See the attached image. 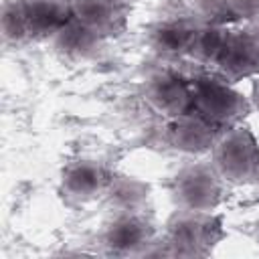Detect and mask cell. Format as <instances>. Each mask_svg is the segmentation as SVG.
I'll return each mask as SVG.
<instances>
[{
	"label": "cell",
	"instance_id": "52a82bcc",
	"mask_svg": "<svg viewBox=\"0 0 259 259\" xmlns=\"http://www.w3.org/2000/svg\"><path fill=\"white\" fill-rule=\"evenodd\" d=\"M113 174L109 168L97 160H75L65 166L61 174V192L73 202H89L105 196L111 186Z\"/></svg>",
	"mask_w": 259,
	"mask_h": 259
},
{
	"label": "cell",
	"instance_id": "ffe728a7",
	"mask_svg": "<svg viewBox=\"0 0 259 259\" xmlns=\"http://www.w3.org/2000/svg\"><path fill=\"white\" fill-rule=\"evenodd\" d=\"M253 105L259 109V81H257L255 87H253Z\"/></svg>",
	"mask_w": 259,
	"mask_h": 259
},
{
	"label": "cell",
	"instance_id": "7402d4cb",
	"mask_svg": "<svg viewBox=\"0 0 259 259\" xmlns=\"http://www.w3.org/2000/svg\"><path fill=\"white\" fill-rule=\"evenodd\" d=\"M119 2H121V4H125V6H127V4H132V2H136V0H119Z\"/></svg>",
	"mask_w": 259,
	"mask_h": 259
},
{
	"label": "cell",
	"instance_id": "6da1fadb",
	"mask_svg": "<svg viewBox=\"0 0 259 259\" xmlns=\"http://www.w3.org/2000/svg\"><path fill=\"white\" fill-rule=\"evenodd\" d=\"M225 237L223 221L214 212L178 208L166 223L164 243L170 255L204 257Z\"/></svg>",
	"mask_w": 259,
	"mask_h": 259
},
{
	"label": "cell",
	"instance_id": "5b68a950",
	"mask_svg": "<svg viewBox=\"0 0 259 259\" xmlns=\"http://www.w3.org/2000/svg\"><path fill=\"white\" fill-rule=\"evenodd\" d=\"M144 97L148 105L168 119L182 117L194 111V91L192 79L176 71H156L144 83Z\"/></svg>",
	"mask_w": 259,
	"mask_h": 259
},
{
	"label": "cell",
	"instance_id": "3957f363",
	"mask_svg": "<svg viewBox=\"0 0 259 259\" xmlns=\"http://www.w3.org/2000/svg\"><path fill=\"white\" fill-rule=\"evenodd\" d=\"M194 111L219 130L237 125L249 113V99L221 75H198L192 79Z\"/></svg>",
	"mask_w": 259,
	"mask_h": 259
},
{
	"label": "cell",
	"instance_id": "8fae6325",
	"mask_svg": "<svg viewBox=\"0 0 259 259\" xmlns=\"http://www.w3.org/2000/svg\"><path fill=\"white\" fill-rule=\"evenodd\" d=\"M73 18L101 38L119 34L125 26V4L119 0H71Z\"/></svg>",
	"mask_w": 259,
	"mask_h": 259
},
{
	"label": "cell",
	"instance_id": "5bb4252c",
	"mask_svg": "<svg viewBox=\"0 0 259 259\" xmlns=\"http://www.w3.org/2000/svg\"><path fill=\"white\" fill-rule=\"evenodd\" d=\"M229 32L231 30L227 26L200 24L196 34H194V40H192L188 57L194 59L200 65L217 67V63H219V59H221V55H223V51L227 47Z\"/></svg>",
	"mask_w": 259,
	"mask_h": 259
},
{
	"label": "cell",
	"instance_id": "9c48e42d",
	"mask_svg": "<svg viewBox=\"0 0 259 259\" xmlns=\"http://www.w3.org/2000/svg\"><path fill=\"white\" fill-rule=\"evenodd\" d=\"M214 69L223 79L231 83L259 75V45L249 30L229 32L227 47Z\"/></svg>",
	"mask_w": 259,
	"mask_h": 259
},
{
	"label": "cell",
	"instance_id": "603a6c76",
	"mask_svg": "<svg viewBox=\"0 0 259 259\" xmlns=\"http://www.w3.org/2000/svg\"><path fill=\"white\" fill-rule=\"evenodd\" d=\"M257 239H259V231H257Z\"/></svg>",
	"mask_w": 259,
	"mask_h": 259
},
{
	"label": "cell",
	"instance_id": "e0dca14e",
	"mask_svg": "<svg viewBox=\"0 0 259 259\" xmlns=\"http://www.w3.org/2000/svg\"><path fill=\"white\" fill-rule=\"evenodd\" d=\"M192 14L200 24L227 26V22L235 20L229 0H192Z\"/></svg>",
	"mask_w": 259,
	"mask_h": 259
},
{
	"label": "cell",
	"instance_id": "4fadbf2b",
	"mask_svg": "<svg viewBox=\"0 0 259 259\" xmlns=\"http://www.w3.org/2000/svg\"><path fill=\"white\" fill-rule=\"evenodd\" d=\"M51 40H53L55 51L63 59L73 61V63H79V61H87V59L95 57L103 38L97 32H93L91 28L83 26L81 22H77L73 18Z\"/></svg>",
	"mask_w": 259,
	"mask_h": 259
},
{
	"label": "cell",
	"instance_id": "44dd1931",
	"mask_svg": "<svg viewBox=\"0 0 259 259\" xmlns=\"http://www.w3.org/2000/svg\"><path fill=\"white\" fill-rule=\"evenodd\" d=\"M253 182H255V186L259 188V168H257V172H255V178H253Z\"/></svg>",
	"mask_w": 259,
	"mask_h": 259
},
{
	"label": "cell",
	"instance_id": "ac0fdd59",
	"mask_svg": "<svg viewBox=\"0 0 259 259\" xmlns=\"http://www.w3.org/2000/svg\"><path fill=\"white\" fill-rule=\"evenodd\" d=\"M235 20L257 22L259 20V0H229Z\"/></svg>",
	"mask_w": 259,
	"mask_h": 259
},
{
	"label": "cell",
	"instance_id": "7c38bea8",
	"mask_svg": "<svg viewBox=\"0 0 259 259\" xmlns=\"http://www.w3.org/2000/svg\"><path fill=\"white\" fill-rule=\"evenodd\" d=\"M32 38H53L73 20L71 0H24Z\"/></svg>",
	"mask_w": 259,
	"mask_h": 259
},
{
	"label": "cell",
	"instance_id": "2e32d148",
	"mask_svg": "<svg viewBox=\"0 0 259 259\" xmlns=\"http://www.w3.org/2000/svg\"><path fill=\"white\" fill-rule=\"evenodd\" d=\"M109 198L111 204H115L119 210L117 212H123V210H140V206L144 204L146 196H148V188L146 184H142L140 180L136 178H127V176H119L111 180V186L105 194Z\"/></svg>",
	"mask_w": 259,
	"mask_h": 259
},
{
	"label": "cell",
	"instance_id": "8992f818",
	"mask_svg": "<svg viewBox=\"0 0 259 259\" xmlns=\"http://www.w3.org/2000/svg\"><path fill=\"white\" fill-rule=\"evenodd\" d=\"M154 243V227L140 210L117 212L101 233V245L109 255H144Z\"/></svg>",
	"mask_w": 259,
	"mask_h": 259
},
{
	"label": "cell",
	"instance_id": "9a60e30c",
	"mask_svg": "<svg viewBox=\"0 0 259 259\" xmlns=\"http://www.w3.org/2000/svg\"><path fill=\"white\" fill-rule=\"evenodd\" d=\"M0 24H2V38L6 45L22 47L28 40H32V30L24 0H4Z\"/></svg>",
	"mask_w": 259,
	"mask_h": 259
},
{
	"label": "cell",
	"instance_id": "d6986e66",
	"mask_svg": "<svg viewBox=\"0 0 259 259\" xmlns=\"http://www.w3.org/2000/svg\"><path fill=\"white\" fill-rule=\"evenodd\" d=\"M247 30L251 32V36H253V38H255V42L259 45V20H257V22H251V26H249Z\"/></svg>",
	"mask_w": 259,
	"mask_h": 259
},
{
	"label": "cell",
	"instance_id": "277c9868",
	"mask_svg": "<svg viewBox=\"0 0 259 259\" xmlns=\"http://www.w3.org/2000/svg\"><path fill=\"white\" fill-rule=\"evenodd\" d=\"M223 184L210 162H192L174 174L170 192L176 208L212 212L223 200Z\"/></svg>",
	"mask_w": 259,
	"mask_h": 259
},
{
	"label": "cell",
	"instance_id": "30bf717a",
	"mask_svg": "<svg viewBox=\"0 0 259 259\" xmlns=\"http://www.w3.org/2000/svg\"><path fill=\"white\" fill-rule=\"evenodd\" d=\"M219 138V127L204 119L200 113L190 111L182 117L170 119L168 144L172 150L186 156H200L212 150Z\"/></svg>",
	"mask_w": 259,
	"mask_h": 259
},
{
	"label": "cell",
	"instance_id": "7a4b0ae2",
	"mask_svg": "<svg viewBox=\"0 0 259 259\" xmlns=\"http://www.w3.org/2000/svg\"><path fill=\"white\" fill-rule=\"evenodd\" d=\"M210 164L229 184L253 182L259 168V142L255 134L239 123L227 127L210 150Z\"/></svg>",
	"mask_w": 259,
	"mask_h": 259
},
{
	"label": "cell",
	"instance_id": "ba28073f",
	"mask_svg": "<svg viewBox=\"0 0 259 259\" xmlns=\"http://www.w3.org/2000/svg\"><path fill=\"white\" fill-rule=\"evenodd\" d=\"M198 26L200 22L190 16H166L148 28L146 42L160 59L188 57Z\"/></svg>",
	"mask_w": 259,
	"mask_h": 259
}]
</instances>
